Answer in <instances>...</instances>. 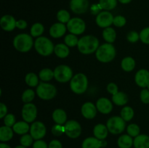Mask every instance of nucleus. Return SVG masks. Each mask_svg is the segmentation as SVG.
Masks as SVG:
<instances>
[{
    "instance_id": "nucleus-18",
    "label": "nucleus",
    "mask_w": 149,
    "mask_h": 148,
    "mask_svg": "<svg viewBox=\"0 0 149 148\" xmlns=\"http://www.w3.org/2000/svg\"><path fill=\"white\" fill-rule=\"evenodd\" d=\"M97 109L93 103L90 102L84 103L81 106V112L82 115L87 119H93L97 115Z\"/></svg>"
},
{
    "instance_id": "nucleus-48",
    "label": "nucleus",
    "mask_w": 149,
    "mask_h": 148,
    "mask_svg": "<svg viewBox=\"0 0 149 148\" xmlns=\"http://www.w3.org/2000/svg\"><path fill=\"white\" fill-rule=\"evenodd\" d=\"M33 148H48V145L45 141L39 139L33 142Z\"/></svg>"
},
{
    "instance_id": "nucleus-51",
    "label": "nucleus",
    "mask_w": 149,
    "mask_h": 148,
    "mask_svg": "<svg viewBox=\"0 0 149 148\" xmlns=\"http://www.w3.org/2000/svg\"><path fill=\"white\" fill-rule=\"evenodd\" d=\"M7 115V107L3 102L0 103V118H4Z\"/></svg>"
},
{
    "instance_id": "nucleus-52",
    "label": "nucleus",
    "mask_w": 149,
    "mask_h": 148,
    "mask_svg": "<svg viewBox=\"0 0 149 148\" xmlns=\"http://www.w3.org/2000/svg\"><path fill=\"white\" fill-rule=\"evenodd\" d=\"M27 22L24 20H19L16 22V28L19 29H26L27 28Z\"/></svg>"
},
{
    "instance_id": "nucleus-54",
    "label": "nucleus",
    "mask_w": 149,
    "mask_h": 148,
    "mask_svg": "<svg viewBox=\"0 0 149 148\" xmlns=\"http://www.w3.org/2000/svg\"><path fill=\"white\" fill-rule=\"evenodd\" d=\"M118 1L121 3V4H129L132 1V0H118Z\"/></svg>"
},
{
    "instance_id": "nucleus-26",
    "label": "nucleus",
    "mask_w": 149,
    "mask_h": 148,
    "mask_svg": "<svg viewBox=\"0 0 149 148\" xmlns=\"http://www.w3.org/2000/svg\"><path fill=\"white\" fill-rule=\"evenodd\" d=\"M29 123L26 121H18L13 126V129L15 133L19 135H24L30 131Z\"/></svg>"
},
{
    "instance_id": "nucleus-9",
    "label": "nucleus",
    "mask_w": 149,
    "mask_h": 148,
    "mask_svg": "<svg viewBox=\"0 0 149 148\" xmlns=\"http://www.w3.org/2000/svg\"><path fill=\"white\" fill-rule=\"evenodd\" d=\"M67 29L70 33L80 35L85 31V22L80 17H73L67 23Z\"/></svg>"
},
{
    "instance_id": "nucleus-21",
    "label": "nucleus",
    "mask_w": 149,
    "mask_h": 148,
    "mask_svg": "<svg viewBox=\"0 0 149 148\" xmlns=\"http://www.w3.org/2000/svg\"><path fill=\"white\" fill-rule=\"evenodd\" d=\"M109 132L107 126L102 123H98L93 129V134L95 137L100 140H105V139L108 136Z\"/></svg>"
},
{
    "instance_id": "nucleus-20",
    "label": "nucleus",
    "mask_w": 149,
    "mask_h": 148,
    "mask_svg": "<svg viewBox=\"0 0 149 148\" xmlns=\"http://www.w3.org/2000/svg\"><path fill=\"white\" fill-rule=\"evenodd\" d=\"M67 30V27L64 23H54L49 28V35L52 38L58 39L61 38L65 33Z\"/></svg>"
},
{
    "instance_id": "nucleus-43",
    "label": "nucleus",
    "mask_w": 149,
    "mask_h": 148,
    "mask_svg": "<svg viewBox=\"0 0 149 148\" xmlns=\"http://www.w3.org/2000/svg\"><path fill=\"white\" fill-rule=\"evenodd\" d=\"M15 117L12 113H9L4 118V123L5 126L13 127L15 124Z\"/></svg>"
},
{
    "instance_id": "nucleus-10",
    "label": "nucleus",
    "mask_w": 149,
    "mask_h": 148,
    "mask_svg": "<svg viewBox=\"0 0 149 148\" xmlns=\"http://www.w3.org/2000/svg\"><path fill=\"white\" fill-rule=\"evenodd\" d=\"M64 126H65V133L71 139H77L81 135V126L77 120H68L65 123Z\"/></svg>"
},
{
    "instance_id": "nucleus-4",
    "label": "nucleus",
    "mask_w": 149,
    "mask_h": 148,
    "mask_svg": "<svg viewBox=\"0 0 149 148\" xmlns=\"http://www.w3.org/2000/svg\"><path fill=\"white\" fill-rule=\"evenodd\" d=\"M88 87V79L85 74H76L71 78L70 82V88L71 91L77 94H81L85 92Z\"/></svg>"
},
{
    "instance_id": "nucleus-13",
    "label": "nucleus",
    "mask_w": 149,
    "mask_h": 148,
    "mask_svg": "<svg viewBox=\"0 0 149 148\" xmlns=\"http://www.w3.org/2000/svg\"><path fill=\"white\" fill-rule=\"evenodd\" d=\"M47 129L45 125L41 121H35L30 127V134L35 140L44 138L46 135Z\"/></svg>"
},
{
    "instance_id": "nucleus-24",
    "label": "nucleus",
    "mask_w": 149,
    "mask_h": 148,
    "mask_svg": "<svg viewBox=\"0 0 149 148\" xmlns=\"http://www.w3.org/2000/svg\"><path fill=\"white\" fill-rule=\"evenodd\" d=\"M14 131L11 127L4 126L0 128V141L1 142H7L11 140L13 137Z\"/></svg>"
},
{
    "instance_id": "nucleus-19",
    "label": "nucleus",
    "mask_w": 149,
    "mask_h": 148,
    "mask_svg": "<svg viewBox=\"0 0 149 148\" xmlns=\"http://www.w3.org/2000/svg\"><path fill=\"white\" fill-rule=\"evenodd\" d=\"M16 20L13 16L5 15L2 16L0 20L1 28L5 31H12L16 28Z\"/></svg>"
},
{
    "instance_id": "nucleus-7",
    "label": "nucleus",
    "mask_w": 149,
    "mask_h": 148,
    "mask_svg": "<svg viewBox=\"0 0 149 148\" xmlns=\"http://www.w3.org/2000/svg\"><path fill=\"white\" fill-rule=\"evenodd\" d=\"M106 126L109 131L112 134H120L125 131L126 121L121 116H113L108 120Z\"/></svg>"
},
{
    "instance_id": "nucleus-33",
    "label": "nucleus",
    "mask_w": 149,
    "mask_h": 148,
    "mask_svg": "<svg viewBox=\"0 0 149 148\" xmlns=\"http://www.w3.org/2000/svg\"><path fill=\"white\" fill-rule=\"evenodd\" d=\"M118 0H99V4L103 10H112L117 6Z\"/></svg>"
},
{
    "instance_id": "nucleus-41",
    "label": "nucleus",
    "mask_w": 149,
    "mask_h": 148,
    "mask_svg": "<svg viewBox=\"0 0 149 148\" xmlns=\"http://www.w3.org/2000/svg\"><path fill=\"white\" fill-rule=\"evenodd\" d=\"M140 39L146 44H149V27L144 28L140 33Z\"/></svg>"
},
{
    "instance_id": "nucleus-40",
    "label": "nucleus",
    "mask_w": 149,
    "mask_h": 148,
    "mask_svg": "<svg viewBox=\"0 0 149 148\" xmlns=\"http://www.w3.org/2000/svg\"><path fill=\"white\" fill-rule=\"evenodd\" d=\"M20 145L26 147H29L31 146L33 144V138L32 136L29 133H26V134L23 135L20 139Z\"/></svg>"
},
{
    "instance_id": "nucleus-36",
    "label": "nucleus",
    "mask_w": 149,
    "mask_h": 148,
    "mask_svg": "<svg viewBox=\"0 0 149 148\" xmlns=\"http://www.w3.org/2000/svg\"><path fill=\"white\" fill-rule=\"evenodd\" d=\"M57 19L60 23H68V22L71 20V15L69 12L65 10H61L57 13Z\"/></svg>"
},
{
    "instance_id": "nucleus-25",
    "label": "nucleus",
    "mask_w": 149,
    "mask_h": 148,
    "mask_svg": "<svg viewBox=\"0 0 149 148\" xmlns=\"http://www.w3.org/2000/svg\"><path fill=\"white\" fill-rule=\"evenodd\" d=\"M68 47L69 46H67L65 44H58L55 46L54 52L55 55L59 58H66L70 54Z\"/></svg>"
},
{
    "instance_id": "nucleus-55",
    "label": "nucleus",
    "mask_w": 149,
    "mask_h": 148,
    "mask_svg": "<svg viewBox=\"0 0 149 148\" xmlns=\"http://www.w3.org/2000/svg\"><path fill=\"white\" fill-rule=\"evenodd\" d=\"M15 148H28V147H23V146H22V145H18V146H16Z\"/></svg>"
},
{
    "instance_id": "nucleus-31",
    "label": "nucleus",
    "mask_w": 149,
    "mask_h": 148,
    "mask_svg": "<svg viewBox=\"0 0 149 148\" xmlns=\"http://www.w3.org/2000/svg\"><path fill=\"white\" fill-rule=\"evenodd\" d=\"M121 117L124 119L126 122L130 121L134 117V110L130 106H126V107H123L121 110Z\"/></svg>"
},
{
    "instance_id": "nucleus-56",
    "label": "nucleus",
    "mask_w": 149,
    "mask_h": 148,
    "mask_svg": "<svg viewBox=\"0 0 149 148\" xmlns=\"http://www.w3.org/2000/svg\"><path fill=\"white\" fill-rule=\"evenodd\" d=\"M147 89H148L149 90V84H148V86H147Z\"/></svg>"
},
{
    "instance_id": "nucleus-50",
    "label": "nucleus",
    "mask_w": 149,
    "mask_h": 148,
    "mask_svg": "<svg viewBox=\"0 0 149 148\" xmlns=\"http://www.w3.org/2000/svg\"><path fill=\"white\" fill-rule=\"evenodd\" d=\"M103 9L101 8L100 5L98 4H94L91 6L90 7V11L93 15H98L100 12V10H102Z\"/></svg>"
},
{
    "instance_id": "nucleus-22",
    "label": "nucleus",
    "mask_w": 149,
    "mask_h": 148,
    "mask_svg": "<svg viewBox=\"0 0 149 148\" xmlns=\"http://www.w3.org/2000/svg\"><path fill=\"white\" fill-rule=\"evenodd\" d=\"M52 116L53 120L57 124L63 125L64 123H65L67 122L66 113L63 109H55L53 111V113H52Z\"/></svg>"
},
{
    "instance_id": "nucleus-23",
    "label": "nucleus",
    "mask_w": 149,
    "mask_h": 148,
    "mask_svg": "<svg viewBox=\"0 0 149 148\" xmlns=\"http://www.w3.org/2000/svg\"><path fill=\"white\" fill-rule=\"evenodd\" d=\"M133 145L135 148H149V136L139 134L134 139Z\"/></svg>"
},
{
    "instance_id": "nucleus-16",
    "label": "nucleus",
    "mask_w": 149,
    "mask_h": 148,
    "mask_svg": "<svg viewBox=\"0 0 149 148\" xmlns=\"http://www.w3.org/2000/svg\"><path fill=\"white\" fill-rule=\"evenodd\" d=\"M107 145V142L105 140H100L96 137H87L83 141L81 144L82 148H101Z\"/></svg>"
},
{
    "instance_id": "nucleus-39",
    "label": "nucleus",
    "mask_w": 149,
    "mask_h": 148,
    "mask_svg": "<svg viewBox=\"0 0 149 148\" xmlns=\"http://www.w3.org/2000/svg\"><path fill=\"white\" fill-rule=\"evenodd\" d=\"M127 134H129L132 137H136L140 134L141 129L138 125L135 123H131L127 128Z\"/></svg>"
},
{
    "instance_id": "nucleus-3",
    "label": "nucleus",
    "mask_w": 149,
    "mask_h": 148,
    "mask_svg": "<svg viewBox=\"0 0 149 148\" xmlns=\"http://www.w3.org/2000/svg\"><path fill=\"white\" fill-rule=\"evenodd\" d=\"M33 45L32 36L28 33H20L13 39V46L20 52H28Z\"/></svg>"
},
{
    "instance_id": "nucleus-8",
    "label": "nucleus",
    "mask_w": 149,
    "mask_h": 148,
    "mask_svg": "<svg viewBox=\"0 0 149 148\" xmlns=\"http://www.w3.org/2000/svg\"><path fill=\"white\" fill-rule=\"evenodd\" d=\"M54 78L60 83H66L73 78V71L66 65H58L54 70Z\"/></svg>"
},
{
    "instance_id": "nucleus-46",
    "label": "nucleus",
    "mask_w": 149,
    "mask_h": 148,
    "mask_svg": "<svg viewBox=\"0 0 149 148\" xmlns=\"http://www.w3.org/2000/svg\"><path fill=\"white\" fill-rule=\"evenodd\" d=\"M140 98L141 102L144 104H149V90L148 89H143L141 91Z\"/></svg>"
},
{
    "instance_id": "nucleus-6",
    "label": "nucleus",
    "mask_w": 149,
    "mask_h": 148,
    "mask_svg": "<svg viewBox=\"0 0 149 148\" xmlns=\"http://www.w3.org/2000/svg\"><path fill=\"white\" fill-rule=\"evenodd\" d=\"M36 92L38 97L42 100H49L55 97L57 94V89L52 84L42 82L36 87Z\"/></svg>"
},
{
    "instance_id": "nucleus-30",
    "label": "nucleus",
    "mask_w": 149,
    "mask_h": 148,
    "mask_svg": "<svg viewBox=\"0 0 149 148\" xmlns=\"http://www.w3.org/2000/svg\"><path fill=\"white\" fill-rule=\"evenodd\" d=\"M103 37L108 43L112 44L115 41L116 38V30L113 28H106L103 31Z\"/></svg>"
},
{
    "instance_id": "nucleus-11",
    "label": "nucleus",
    "mask_w": 149,
    "mask_h": 148,
    "mask_svg": "<svg viewBox=\"0 0 149 148\" xmlns=\"http://www.w3.org/2000/svg\"><path fill=\"white\" fill-rule=\"evenodd\" d=\"M23 120L27 123H32L37 116V108L33 103H26L23 106L21 111Z\"/></svg>"
},
{
    "instance_id": "nucleus-17",
    "label": "nucleus",
    "mask_w": 149,
    "mask_h": 148,
    "mask_svg": "<svg viewBox=\"0 0 149 148\" xmlns=\"http://www.w3.org/2000/svg\"><path fill=\"white\" fill-rule=\"evenodd\" d=\"M96 107L102 114H109L113 110V104L108 98L101 97L96 102Z\"/></svg>"
},
{
    "instance_id": "nucleus-49",
    "label": "nucleus",
    "mask_w": 149,
    "mask_h": 148,
    "mask_svg": "<svg viewBox=\"0 0 149 148\" xmlns=\"http://www.w3.org/2000/svg\"><path fill=\"white\" fill-rule=\"evenodd\" d=\"M48 148H63V145L59 140L53 139L48 145Z\"/></svg>"
},
{
    "instance_id": "nucleus-32",
    "label": "nucleus",
    "mask_w": 149,
    "mask_h": 148,
    "mask_svg": "<svg viewBox=\"0 0 149 148\" xmlns=\"http://www.w3.org/2000/svg\"><path fill=\"white\" fill-rule=\"evenodd\" d=\"M25 81H26V84L31 87L38 86V85L39 84L38 76L33 73H29L28 74H26V77H25Z\"/></svg>"
},
{
    "instance_id": "nucleus-14",
    "label": "nucleus",
    "mask_w": 149,
    "mask_h": 148,
    "mask_svg": "<svg viewBox=\"0 0 149 148\" xmlns=\"http://www.w3.org/2000/svg\"><path fill=\"white\" fill-rule=\"evenodd\" d=\"M70 8L71 11L75 14H84L89 8V1L88 0H71Z\"/></svg>"
},
{
    "instance_id": "nucleus-29",
    "label": "nucleus",
    "mask_w": 149,
    "mask_h": 148,
    "mask_svg": "<svg viewBox=\"0 0 149 148\" xmlns=\"http://www.w3.org/2000/svg\"><path fill=\"white\" fill-rule=\"evenodd\" d=\"M121 67L126 72H130L135 68V60L132 57H126L121 62Z\"/></svg>"
},
{
    "instance_id": "nucleus-42",
    "label": "nucleus",
    "mask_w": 149,
    "mask_h": 148,
    "mask_svg": "<svg viewBox=\"0 0 149 148\" xmlns=\"http://www.w3.org/2000/svg\"><path fill=\"white\" fill-rule=\"evenodd\" d=\"M63 133H65V126L63 125L55 124L52 128V133L54 136H61Z\"/></svg>"
},
{
    "instance_id": "nucleus-12",
    "label": "nucleus",
    "mask_w": 149,
    "mask_h": 148,
    "mask_svg": "<svg viewBox=\"0 0 149 148\" xmlns=\"http://www.w3.org/2000/svg\"><path fill=\"white\" fill-rule=\"evenodd\" d=\"M113 18L114 17L109 11H106V10L102 11L96 16V24L100 28H109L113 24Z\"/></svg>"
},
{
    "instance_id": "nucleus-44",
    "label": "nucleus",
    "mask_w": 149,
    "mask_h": 148,
    "mask_svg": "<svg viewBox=\"0 0 149 148\" xmlns=\"http://www.w3.org/2000/svg\"><path fill=\"white\" fill-rule=\"evenodd\" d=\"M126 23V18L122 15H117L116 17H114V18H113V24L115 26H116V27H123V26H125Z\"/></svg>"
},
{
    "instance_id": "nucleus-5",
    "label": "nucleus",
    "mask_w": 149,
    "mask_h": 148,
    "mask_svg": "<svg viewBox=\"0 0 149 148\" xmlns=\"http://www.w3.org/2000/svg\"><path fill=\"white\" fill-rule=\"evenodd\" d=\"M34 47L39 55L45 57L52 55L55 49V46L52 41L45 36H39L36 39Z\"/></svg>"
},
{
    "instance_id": "nucleus-53",
    "label": "nucleus",
    "mask_w": 149,
    "mask_h": 148,
    "mask_svg": "<svg viewBox=\"0 0 149 148\" xmlns=\"http://www.w3.org/2000/svg\"><path fill=\"white\" fill-rule=\"evenodd\" d=\"M0 148H11V147L7 145V144L4 143V142H1L0 144Z\"/></svg>"
},
{
    "instance_id": "nucleus-47",
    "label": "nucleus",
    "mask_w": 149,
    "mask_h": 148,
    "mask_svg": "<svg viewBox=\"0 0 149 148\" xmlns=\"http://www.w3.org/2000/svg\"><path fill=\"white\" fill-rule=\"evenodd\" d=\"M107 91L109 94H112L113 96L119 92V88H118V86L114 83H109L107 85Z\"/></svg>"
},
{
    "instance_id": "nucleus-38",
    "label": "nucleus",
    "mask_w": 149,
    "mask_h": 148,
    "mask_svg": "<svg viewBox=\"0 0 149 148\" xmlns=\"http://www.w3.org/2000/svg\"><path fill=\"white\" fill-rule=\"evenodd\" d=\"M35 97V92L33 90L29 89H26V91H23L22 94V101L24 103H30L31 102L33 101Z\"/></svg>"
},
{
    "instance_id": "nucleus-2",
    "label": "nucleus",
    "mask_w": 149,
    "mask_h": 148,
    "mask_svg": "<svg viewBox=\"0 0 149 148\" xmlns=\"http://www.w3.org/2000/svg\"><path fill=\"white\" fill-rule=\"evenodd\" d=\"M116 49L113 45L109 43L100 45L95 52V57L97 60L103 63H107L113 60L116 57Z\"/></svg>"
},
{
    "instance_id": "nucleus-37",
    "label": "nucleus",
    "mask_w": 149,
    "mask_h": 148,
    "mask_svg": "<svg viewBox=\"0 0 149 148\" xmlns=\"http://www.w3.org/2000/svg\"><path fill=\"white\" fill-rule=\"evenodd\" d=\"M64 41L65 44L69 47H74L78 45L79 39L77 38V35H74L73 33H70V34L66 35L64 39Z\"/></svg>"
},
{
    "instance_id": "nucleus-45",
    "label": "nucleus",
    "mask_w": 149,
    "mask_h": 148,
    "mask_svg": "<svg viewBox=\"0 0 149 148\" xmlns=\"http://www.w3.org/2000/svg\"><path fill=\"white\" fill-rule=\"evenodd\" d=\"M127 39L131 43H135L140 39V34L137 31L132 30V31L128 33L127 36Z\"/></svg>"
},
{
    "instance_id": "nucleus-28",
    "label": "nucleus",
    "mask_w": 149,
    "mask_h": 148,
    "mask_svg": "<svg viewBox=\"0 0 149 148\" xmlns=\"http://www.w3.org/2000/svg\"><path fill=\"white\" fill-rule=\"evenodd\" d=\"M112 102L118 106L125 105L128 102V97L123 91H119L112 96Z\"/></svg>"
},
{
    "instance_id": "nucleus-27",
    "label": "nucleus",
    "mask_w": 149,
    "mask_h": 148,
    "mask_svg": "<svg viewBox=\"0 0 149 148\" xmlns=\"http://www.w3.org/2000/svg\"><path fill=\"white\" fill-rule=\"evenodd\" d=\"M134 139L129 134H123L119 137L117 140L119 148H131L133 145Z\"/></svg>"
},
{
    "instance_id": "nucleus-35",
    "label": "nucleus",
    "mask_w": 149,
    "mask_h": 148,
    "mask_svg": "<svg viewBox=\"0 0 149 148\" xmlns=\"http://www.w3.org/2000/svg\"><path fill=\"white\" fill-rule=\"evenodd\" d=\"M45 31L44 26L40 23H36L31 28V35L33 37H39Z\"/></svg>"
},
{
    "instance_id": "nucleus-34",
    "label": "nucleus",
    "mask_w": 149,
    "mask_h": 148,
    "mask_svg": "<svg viewBox=\"0 0 149 148\" xmlns=\"http://www.w3.org/2000/svg\"><path fill=\"white\" fill-rule=\"evenodd\" d=\"M39 77L42 81H49L54 78V71L50 68H44L39 72Z\"/></svg>"
},
{
    "instance_id": "nucleus-15",
    "label": "nucleus",
    "mask_w": 149,
    "mask_h": 148,
    "mask_svg": "<svg viewBox=\"0 0 149 148\" xmlns=\"http://www.w3.org/2000/svg\"><path fill=\"white\" fill-rule=\"evenodd\" d=\"M135 81L138 86L147 88L149 84V71L146 69L139 70L135 75Z\"/></svg>"
},
{
    "instance_id": "nucleus-1",
    "label": "nucleus",
    "mask_w": 149,
    "mask_h": 148,
    "mask_svg": "<svg viewBox=\"0 0 149 148\" xmlns=\"http://www.w3.org/2000/svg\"><path fill=\"white\" fill-rule=\"evenodd\" d=\"M99 40L94 36L87 35L79 39V51L83 55H90L97 51L99 47Z\"/></svg>"
}]
</instances>
